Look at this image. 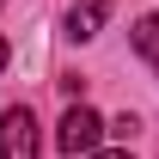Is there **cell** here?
<instances>
[{
  "instance_id": "1",
  "label": "cell",
  "mask_w": 159,
  "mask_h": 159,
  "mask_svg": "<svg viewBox=\"0 0 159 159\" xmlns=\"http://www.w3.org/2000/svg\"><path fill=\"white\" fill-rule=\"evenodd\" d=\"M0 159H43V135H37V116L12 104L0 116Z\"/></svg>"
},
{
  "instance_id": "4",
  "label": "cell",
  "mask_w": 159,
  "mask_h": 159,
  "mask_svg": "<svg viewBox=\"0 0 159 159\" xmlns=\"http://www.w3.org/2000/svg\"><path fill=\"white\" fill-rule=\"evenodd\" d=\"M135 49H141L147 61H159V12H147V19L135 25Z\"/></svg>"
},
{
  "instance_id": "5",
  "label": "cell",
  "mask_w": 159,
  "mask_h": 159,
  "mask_svg": "<svg viewBox=\"0 0 159 159\" xmlns=\"http://www.w3.org/2000/svg\"><path fill=\"white\" fill-rule=\"evenodd\" d=\"M92 159H129V153H92Z\"/></svg>"
},
{
  "instance_id": "6",
  "label": "cell",
  "mask_w": 159,
  "mask_h": 159,
  "mask_svg": "<svg viewBox=\"0 0 159 159\" xmlns=\"http://www.w3.org/2000/svg\"><path fill=\"white\" fill-rule=\"evenodd\" d=\"M0 67H6V37H0Z\"/></svg>"
},
{
  "instance_id": "2",
  "label": "cell",
  "mask_w": 159,
  "mask_h": 159,
  "mask_svg": "<svg viewBox=\"0 0 159 159\" xmlns=\"http://www.w3.org/2000/svg\"><path fill=\"white\" fill-rule=\"evenodd\" d=\"M98 135H104V122H98V110H86V104H74V110H67V116H61V129H55V147L67 159H92L98 153Z\"/></svg>"
},
{
  "instance_id": "3",
  "label": "cell",
  "mask_w": 159,
  "mask_h": 159,
  "mask_svg": "<svg viewBox=\"0 0 159 159\" xmlns=\"http://www.w3.org/2000/svg\"><path fill=\"white\" fill-rule=\"evenodd\" d=\"M104 12H110V0H80L74 12H67V37H74V43H86V37H98V25H104Z\"/></svg>"
}]
</instances>
